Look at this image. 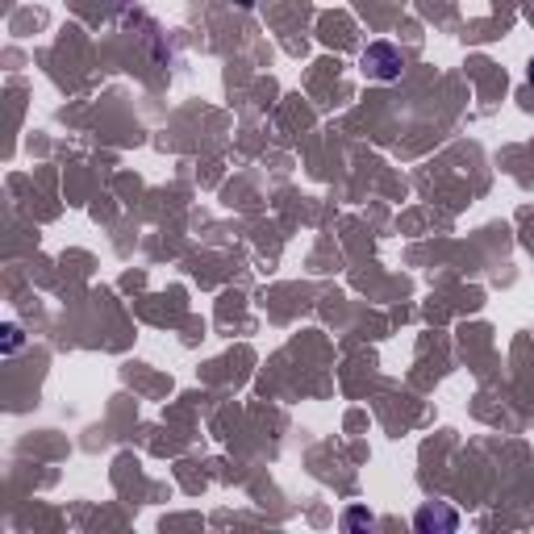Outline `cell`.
Here are the masks:
<instances>
[{"instance_id":"6da1fadb","label":"cell","mask_w":534,"mask_h":534,"mask_svg":"<svg viewBox=\"0 0 534 534\" xmlns=\"http://www.w3.org/2000/svg\"><path fill=\"white\" fill-rule=\"evenodd\" d=\"M363 67H368L376 79H397V75H401V54H397V46H388V42H372V46L363 50Z\"/></svg>"},{"instance_id":"3957f363","label":"cell","mask_w":534,"mask_h":534,"mask_svg":"<svg viewBox=\"0 0 534 534\" xmlns=\"http://www.w3.org/2000/svg\"><path fill=\"white\" fill-rule=\"evenodd\" d=\"M0 334H4V343H0V347H4V351H17V347H21V343H25V334H21V326H13V322H8V326H4V330H0Z\"/></svg>"},{"instance_id":"8992f818","label":"cell","mask_w":534,"mask_h":534,"mask_svg":"<svg viewBox=\"0 0 534 534\" xmlns=\"http://www.w3.org/2000/svg\"><path fill=\"white\" fill-rule=\"evenodd\" d=\"M531 84H534V63H531Z\"/></svg>"},{"instance_id":"7a4b0ae2","label":"cell","mask_w":534,"mask_h":534,"mask_svg":"<svg viewBox=\"0 0 534 534\" xmlns=\"http://www.w3.org/2000/svg\"><path fill=\"white\" fill-rule=\"evenodd\" d=\"M418 531H455V514L451 510H434V505H426V510H418Z\"/></svg>"},{"instance_id":"277c9868","label":"cell","mask_w":534,"mask_h":534,"mask_svg":"<svg viewBox=\"0 0 534 534\" xmlns=\"http://www.w3.org/2000/svg\"><path fill=\"white\" fill-rule=\"evenodd\" d=\"M347 526H351V531H355V526H372V518H368L363 510H351V514H347Z\"/></svg>"},{"instance_id":"5b68a950","label":"cell","mask_w":534,"mask_h":534,"mask_svg":"<svg viewBox=\"0 0 534 534\" xmlns=\"http://www.w3.org/2000/svg\"><path fill=\"white\" fill-rule=\"evenodd\" d=\"M238 4H246V8H251V4H255V0H238Z\"/></svg>"}]
</instances>
